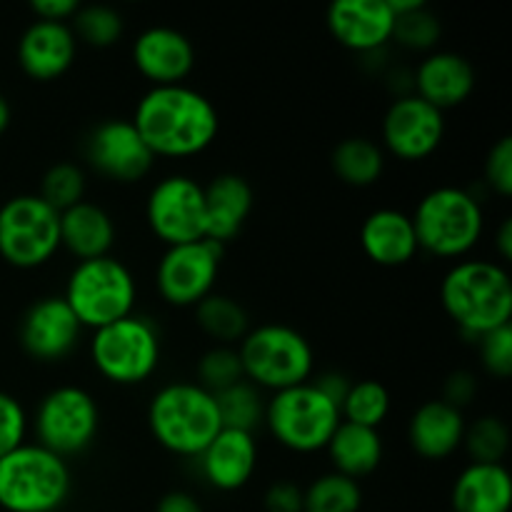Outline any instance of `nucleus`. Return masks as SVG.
Returning <instances> with one entry per match:
<instances>
[{
	"label": "nucleus",
	"mask_w": 512,
	"mask_h": 512,
	"mask_svg": "<svg viewBox=\"0 0 512 512\" xmlns=\"http://www.w3.org/2000/svg\"><path fill=\"white\" fill-rule=\"evenodd\" d=\"M130 123L155 158L183 160L205 153L220 130L218 108L190 85H150Z\"/></svg>",
	"instance_id": "obj_1"
},
{
	"label": "nucleus",
	"mask_w": 512,
	"mask_h": 512,
	"mask_svg": "<svg viewBox=\"0 0 512 512\" xmlns=\"http://www.w3.org/2000/svg\"><path fill=\"white\" fill-rule=\"evenodd\" d=\"M440 303L468 338L510 325L512 280L503 263L488 258L455 260L440 280Z\"/></svg>",
	"instance_id": "obj_2"
},
{
	"label": "nucleus",
	"mask_w": 512,
	"mask_h": 512,
	"mask_svg": "<svg viewBox=\"0 0 512 512\" xmlns=\"http://www.w3.org/2000/svg\"><path fill=\"white\" fill-rule=\"evenodd\" d=\"M148 428L155 443L178 458H198L223 430L215 395L193 380H175L153 393Z\"/></svg>",
	"instance_id": "obj_3"
},
{
	"label": "nucleus",
	"mask_w": 512,
	"mask_h": 512,
	"mask_svg": "<svg viewBox=\"0 0 512 512\" xmlns=\"http://www.w3.org/2000/svg\"><path fill=\"white\" fill-rule=\"evenodd\" d=\"M418 248L440 260H463L480 245L485 233V210L478 195L458 185L428 190L413 215Z\"/></svg>",
	"instance_id": "obj_4"
},
{
	"label": "nucleus",
	"mask_w": 512,
	"mask_h": 512,
	"mask_svg": "<svg viewBox=\"0 0 512 512\" xmlns=\"http://www.w3.org/2000/svg\"><path fill=\"white\" fill-rule=\"evenodd\" d=\"M73 493L68 460L38 443H23L0 458V510L58 512Z\"/></svg>",
	"instance_id": "obj_5"
},
{
	"label": "nucleus",
	"mask_w": 512,
	"mask_h": 512,
	"mask_svg": "<svg viewBox=\"0 0 512 512\" xmlns=\"http://www.w3.org/2000/svg\"><path fill=\"white\" fill-rule=\"evenodd\" d=\"M65 303L83 330H98L135 313L138 280L123 260L113 255L75 263L63 290Z\"/></svg>",
	"instance_id": "obj_6"
},
{
	"label": "nucleus",
	"mask_w": 512,
	"mask_h": 512,
	"mask_svg": "<svg viewBox=\"0 0 512 512\" xmlns=\"http://www.w3.org/2000/svg\"><path fill=\"white\" fill-rule=\"evenodd\" d=\"M238 355L245 380L268 393L310 383L315 370L310 340L300 330L283 323H263L250 328L238 343Z\"/></svg>",
	"instance_id": "obj_7"
},
{
	"label": "nucleus",
	"mask_w": 512,
	"mask_h": 512,
	"mask_svg": "<svg viewBox=\"0 0 512 512\" xmlns=\"http://www.w3.org/2000/svg\"><path fill=\"white\" fill-rule=\"evenodd\" d=\"M90 363L100 378L120 388L148 383L163 358V343L153 320L128 315L90 333Z\"/></svg>",
	"instance_id": "obj_8"
},
{
	"label": "nucleus",
	"mask_w": 512,
	"mask_h": 512,
	"mask_svg": "<svg viewBox=\"0 0 512 512\" xmlns=\"http://www.w3.org/2000/svg\"><path fill=\"white\" fill-rule=\"evenodd\" d=\"M343 423L340 408L310 383L280 390L265 403L263 425L280 448L295 455H313L328 448Z\"/></svg>",
	"instance_id": "obj_9"
},
{
	"label": "nucleus",
	"mask_w": 512,
	"mask_h": 512,
	"mask_svg": "<svg viewBox=\"0 0 512 512\" xmlns=\"http://www.w3.org/2000/svg\"><path fill=\"white\" fill-rule=\"evenodd\" d=\"M60 253V213L25 193L0 205V258L18 270L48 265Z\"/></svg>",
	"instance_id": "obj_10"
},
{
	"label": "nucleus",
	"mask_w": 512,
	"mask_h": 512,
	"mask_svg": "<svg viewBox=\"0 0 512 512\" xmlns=\"http://www.w3.org/2000/svg\"><path fill=\"white\" fill-rule=\"evenodd\" d=\"M98 400L80 385H58L40 398L33 415L35 443L60 458L85 453L98 438Z\"/></svg>",
	"instance_id": "obj_11"
},
{
	"label": "nucleus",
	"mask_w": 512,
	"mask_h": 512,
	"mask_svg": "<svg viewBox=\"0 0 512 512\" xmlns=\"http://www.w3.org/2000/svg\"><path fill=\"white\" fill-rule=\"evenodd\" d=\"M145 223L165 245H185L205 238V190L193 175H163L145 198Z\"/></svg>",
	"instance_id": "obj_12"
},
{
	"label": "nucleus",
	"mask_w": 512,
	"mask_h": 512,
	"mask_svg": "<svg viewBox=\"0 0 512 512\" xmlns=\"http://www.w3.org/2000/svg\"><path fill=\"white\" fill-rule=\"evenodd\" d=\"M223 263V245L203 238L165 248L155 265V290L173 308H195L215 293Z\"/></svg>",
	"instance_id": "obj_13"
},
{
	"label": "nucleus",
	"mask_w": 512,
	"mask_h": 512,
	"mask_svg": "<svg viewBox=\"0 0 512 512\" xmlns=\"http://www.w3.org/2000/svg\"><path fill=\"white\" fill-rule=\"evenodd\" d=\"M445 138V113L418 98L400 95L388 105L380 123V148L403 163H420L438 153Z\"/></svg>",
	"instance_id": "obj_14"
},
{
	"label": "nucleus",
	"mask_w": 512,
	"mask_h": 512,
	"mask_svg": "<svg viewBox=\"0 0 512 512\" xmlns=\"http://www.w3.org/2000/svg\"><path fill=\"white\" fill-rule=\"evenodd\" d=\"M85 158L113 183H140L150 175L155 155L128 118H110L95 125L85 140Z\"/></svg>",
	"instance_id": "obj_15"
},
{
	"label": "nucleus",
	"mask_w": 512,
	"mask_h": 512,
	"mask_svg": "<svg viewBox=\"0 0 512 512\" xmlns=\"http://www.w3.org/2000/svg\"><path fill=\"white\" fill-rule=\"evenodd\" d=\"M80 338L83 325L63 295H43L20 318V345L38 363H60L78 348Z\"/></svg>",
	"instance_id": "obj_16"
},
{
	"label": "nucleus",
	"mask_w": 512,
	"mask_h": 512,
	"mask_svg": "<svg viewBox=\"0 0 512 512\" xmlns=\"http://www.w3.org/2000/svg\"><path fill=\"white\" fill-rule=\"evenodd\" d=\"M325 23L343 48L375 55L393 40L395 15L388 0H338L325 13Z\"/></svg>",
	"instance_id": "obj_17"
},
{
	"label": "nucleus",
	"mask_w": 512,
	"mask_h": 512,
	"mask_svg": "<svg viewBox=\"0 0 512 512\" xmlns=\"http://www.w3.org/2000/svg\"><path fill=\"white\" fill-rule=\"evenodd\" d=\"M133 65L153 85L185 83L195 68L193 40L170 25H153L133 40Z\"/></svg>",
	"instance_id": "obj_18"
},
{
	"label": "nucleus",
	"mask_w": 512,
	"mask_h": 512,
	"mask_svg": "<svg viewBox=\"0 0 512 512\" xmlns=\"http://www.w3.org/2000/svg\"><path fill=\"white\" fill-rule=\"evenodd\" d=\"M198 470L210 488L235 493L253 480L258 470L260 448L255 433L223 428L208 448L198 455Z\"/></svg>",
	"instance_id": "obj_19"
},
{
	"label": "nucleus",
	"mask_w": 512,
	"mask_h": 512,
	"mask_svg": "<svg viewBox=\"0 0 512 512\" xmlns=\"http://www.w3.org/2000/svg\"><path fill=\"white\" fill-rule=\"evenodd\" d=\"M475 83L473 63L453 50H433L413 70V93L443 113L463 105L473 95Z\"/></svg>",
	"instance_id": "obj_20"
},
{
	"label": "nucleus",
	"mask_w": 512,
	"mask_h": 512,
	"mask_svg": "<svg viewBox=\"0 0 512 512\" xmlns=\"http://www.w3.org/2000/svg\"><path fill=\"white\" fill-rule=\"evenodd\" d=\"M78 55V40L65 23L35 20L18 40V63L28 78L50 83L68 73Z\"/></svg>",
	"instance_id": "obj_21"
},
{
	"label": "nucleus",
	"mask_w": 512,
	"mask_h": 512,
	"mask_svg": "<svg viewBox=\"0 0 512 512\" xmlns=\"http://www.w3.org/2000/svg\"><path fill=\"white\" fill-rule=\"evenodd\" d=\"M465 425L468 420L463 410L443 398L425 400L408 420V443L423 460H448L463 448Z\"/></svg>",
	"instance_id": "obj_22"
},
{
	"label": "nucleus",
	"mask_w": 512,
	"mask_h": 512,
	"mask_svg": "<svg viewBox=\"0 0 512 512\" xmlns=\"http://www.w3.org/2000/svg\"><path fill=\"white\" fill-rule=\"evenodd\" d=\"M360 248L365 258L383 268H403L420 253L413 220L398 208H378L360 225Z\"/></svg>",
	"instance_id": "obj_23"
},
{
	"label": "nucleus",
	"mask_w": 512,
	"mask_h": 512,
	"mask_svg": "<svg viewBox=\"0 0 512 512\" xmlns=\"http://www.w3.org/2000/svg\"><path fill=\"white\" fill-rule=\"evenodd\" d=\"M205 190V238L225 245L243 230L253 210V185L238 173H220L203 185Z\"/></svg>",
	"instance_id": "obj_24"
},
{
	"label": "nucleus",
	"mask_w": 512,
	"mask_h": 512,
	"mask_svg": "<svg viewBox=\"0 0 512 512\" xmlns=\"http://www.w3.org/2000/svg\"><path fill=\"white\" fill-rule=\"evenodd\" d=\"M115 238L118 228L113 215L93 200H83L60 213V250L73 255L78 263L110 255Z\"/></svg>",
	"instance_id": "obj_25"
},
{
	"label": "nucleus",
	"mask_w": 512,
	"mask_h": 512,
	"mask_svg": "<svg viewBox=\"0 0 512 512\" xmlns=\"http://www.w3.org/2000/svg\"><path fill=\"white\" fill-rule=\"evenodd\" d=\"M512 480L503 463H468L450 490L453 512H510Z\"/></svg>",
	"instance_id": "obj_26"
},
{
	"label": "nucleus",
	"mask_w": 512,
	"mask_h": 512,
	"mask_svg": "<svg viewBox=\"0 0 512 512\" xmlns=\"http://www.w3.org/2000/svg\"><path fill=\"white\" fill-rule=\"evenodd\" d=\"M325 453H328L335 473L353 480L368 478L383 463V435H380V430L363 428V425H353L343 420L333 433V438H330Z\"/></svg>",
	"instance_id": "obj_27"
},
{
	"label": "nucleus",
	"mask_w": 512,
	"mask_h": 512,
	"mask_svg": "<svg viewBox=\"0 0 512 512\" xmlns=\"http://www.w3.org/2000/svg\"><path fill=\"white\" fill-rule=\"evenodd\" d=\"M330 165L338 180L350 188H370L385 173V150L375 140L353 135L335 145Z\"/></svg>",
	"instance_id": "obj_28"
},
{
	"label": "nucleus",
	"mask_w": 512,
	"mask_h": 512,
	"mask_svg": "<svg viewBox=\"0 0 512 512\" xmlns=\"http://www.w3.org/2000/svg\"><path fill=\"white\" fill-rule=\"evenodd\" d=\"M195 323L215 345L238 348L250 330V315L235 298L223 293H210L195 305Z\"/></svg>",
	"instance_id": "obj_29"
},
{
	"label": "nucleus",
	"mask_w": 512,
	"mask_h": 512,
	"mask_svg": "<svg viewBox=\"0 0 512 512\" xmlns=\"http://www.w3.org/2000/svg\"><path fill=\"white\" fill-rule=\"evenodd\" d=\"M360 508H363L360 483L335 470L318 475L303 490V512H360Z\"/></svg>",
	"instance_id": "obj_30"
},
{
	"label": "nucleus",
	"mask_w": 512,
	"mask_h": 512,
	"mask_svg": "<svg viewBox=\"0 0 512 512\" xmlns=\"http://www.w3.org/2000/svg\"><path fill=\"white\" fill-rule=\"evenodd\" d=\"M265 403L268 400L263 398V390H258L248 380H240V383L230 385L223 393L215 395L223 428L243 430V433H255L263 425Z\"/></svg>",
	"instance_id": "obj_31"
},
{
	"label": "nucleus",
	"mask_w": 512,
	"mask_h": 512,
	"mask_svg": "<svg viewBox=\"0 0 512 512\" xmlns=\"http://www.w3.org/2000/svg\"><path fill=\"white\" fill-rule=\"evenodd\" d=\"M390 408H393V398H390V390L383 383H378V380H358V383L350 385L348 395L340 403V418L345 423L380 430V425L388 420Z\"/></svg>",
	"instance_id": "obj_32"
},
{
	"label": "nucleus",
	"mask_w": 512,
	"mask_h": 512,
	"mask_svg": "<svg viewBox=\"0 0 512 512\" xmlns=\"http://www.w3.org/2000/svg\"><path fill=\"white\" fill-rule=\"evenodd\" d=\"M463 448L470 463H503L510 450L508 425L498 415H480L465 425Z\"/></svg>",
	"instance_id": "obj_33"
},
{
	"label": "nucleus",
	"mask_w": 512,
	"mask_h": 512,
	"mask_svg": "<svg viewBox=\"0 0 512 512\" xmlns=\"http://www.w3.org/2000/svg\"><path fill=\"white\" fill-rule=\"evenodd\" d=\"M125 20L110 5H85L73 18V35L90 48H113L123 38Z\"/></svg>",
	"instance_id": "obj_34"
},
{
	"label": "nucleus",
	"mask_w": 512,
	"mask_h": 512,
	"mask_svg": "<svg viewBox=\"0 0 512 512\" xmlns=\"http://www.w3.org/2000/svg\"><path fill=\"white\" fill-rule=\"evenodd\" d=\"M85 190H88V178L75 163H55L45 170L40 180V198L55 208L58 213L83 203Z\"/></svg>",
	"instance_id": "obj_35"
},
{
	"label": "nucleus",
	"mask_w": 512,
	"mask_h": 512,
	"mask_svg": "<svg viewBox=\"0 0 512 512\" xmlns=\"http://www.w3.org/2000/svg\"><path fill=\"white\" fill-rule=\"evenodd\" d=\"M195 375H198L195 383L213 395L223 393L230 385L245 380L238 348H230V345H213V348H208L198 358Z\"/></svg>",
	"instance_id": "obj_36"
},
{
	"label": "nucleus",
	"mask_w": 512,
	"mask_h": 512,
	"mask_svg": "<svg viewBox=\"0 0 512 512\" xmlns=\"http://www.w3.org/2000/svg\"><path fill=\"white\" fill-rule=\"evenodd\" d=\"M440 35H443V25L428 5L395 18L393 40L403 48L415 50V53H433L435 45L440 43Z\"/></svg>",
	"instance_id": "obj_37"
},
{
	"label": "nucleus",
	"mask_w": 512,
	"mask_h": 512,
	"mask_svg": "<svg viewBox=\"0 0 512 512\" xmlns=\"http://www.w3.org/2000/svg\"><path fill=\"white\" fill-rule=\"evenodd\" d=\"M480 363L485 373L505 380L512 373V325H503L498 330H490L483 338H478Z\"/></svg>",
	"instance_id": "obj_38"
},
{
	"label": "nucleus",
	"mask_w": 512,
	"mask_h": 512,
	"mask_svg": "<svg viewBox=\"0 0 512 512\" xmlns=\"http://www.w3.org/2000/svg\"><path fill=\"white\" fill-rule=\"evenodd\" d=\"M25 435H28V413L23 403L0 390V458L20 448Z\"/></svg>",
	"instance_id": "obj_39"
},
{
	"label": "nucleus",
	"mask_w": 512,
	"mask_h": 512,
	"mask_svg": "<svg viewBox=\"0 0 512 512\" xmlns=\"http://www.w3.org/2000/svg\"><path fill=\"white\" fill-rule=\"evenodd\" d=\"M483 178L488 188L500 198H510L512 195V138L503 135L495 140L493 148L485 155Z\"/></svg>",
	"instance_id": "obj_40"
},
{
	"label": "nucleus",
	"mask_w": 512,
	"mask_h": 512,
	"mask_svg": "<svg viewBox=\"0 0 512 512\" xmlns=\"http://www.w3.org/2000/svg\"><path fill=\"white\" fill-rule=\"evenodd\" d=\"M265 512H303V488L293 480L273 483L263 495Z\"/></svg>",
	"instance_id": "obj_41"
},
{
	"label": "nucleus",
	"mask_w": 512,
	"mask_h": 512,
	"mask_svg": "<svg viewBox=\"0 0 512 512\" xmlns=\"http://www.w3.org/2000/svg\"><path fill=\"white\" fill-rule=\"evenodd\" d=\"M475 393H478V380L468 370H455L448 380H445L443 388V400L450 403L453 408L463 410L465 405L473 403Z\"/></svg>",
	"instance_id": "obj_42"
},
{
	"label": "nucleus",
	"mask_w": 512,
	"mask_h": 512,
	"mask_svg": "<svg viewBox=\"0 0 512 512\" xmlns=\"http://www.w3.org/2000/svg\"><path fill=\"white\" fill-rule=\"evenodd\" d=\"M30 10L38 15V20H48V23H65L75 18L80 10L78 0H33Z\"/></svg>",
	"instance_id": "obj_43"
},
{
	"label": "nucleus",
	"mask_w": 512,
	"mask_h": 512,
	"mask_svg": "<svg viewBox=\"0 0 512 512\" xmlns=\"http://www.w3.org/2000/svg\"><path fill=\"white\" fill-rule=\"evenodd\" d=\"M313 385L325 395V398H330L340 408V403H343L345 395H348L353 380L343 373H323L318 380H313Z\"/></svg>",
	"instance_id": "obj_44"
},
{
	"label": "nucleus",
	"mask_w": 512,
	"mask_h": 512,
	"mask_svg": "<svg viewBox=\"0 0 512 512\" xmlns=\"http://www.w3.org/2000/svg\"><path fill=\"white\" fill-rule=\"evenodd\" d=\"M155 512H203L198 498L185 490H173V493H165L163 498L155 505Z\"/></svg>",
	"instance_id": "obj_45"
},
{
	"label": "nucleus",
	"mask_w": 512,
	"mask_h": 512,
	"mask_svg": "<svg viewBox=\"0 0 512 512\" xmlns=\"http://www.w3.org/2000/svg\"><path fill=\"white\" fill-rule=\"evenodd\" d=\"M495 253L503 263H508L512 258V220L503 218L500 220L498 230H495Z\"/></svg>",
	"instance_id": "obj_46"
},
{
	"label": "nucleus",
	"mask_w": 512,
	"mask_h": 512,
	"mask_svg": "<svg viewBox=\"0 0 512 512\" xmlns=\"http://www.w3.org/2000/svg\"><path fill=\"white\" fill-rule=\"evenodd\" d=\"M8 125H10V105L8 100H5V95L0 93V135L8 130Z\"/></svg>",
	"instance_id": "obj_47"
}]
</instances>
